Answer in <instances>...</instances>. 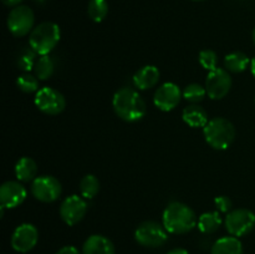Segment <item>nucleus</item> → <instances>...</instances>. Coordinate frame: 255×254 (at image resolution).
I'll return each instance as SVG.
<instances>
[{
    "label": "nucleus",
    "mask_w": 255,
    "mask_h": 254,
    "mask_svg": "<svg viewBox=\"0 0 255 254\" xmlns=\"http://www.w3.org/2000/svg\"><path fill=\"white\" fill-rule=\"evenodd\" d=\"M112 106L121 120L126 122H137L144 117L147 105L141 95L131 87H122L115 92Z\"/></svg>",
    "instance_id": "nucleus-1"
},
{
    "label": "nucleus",
    "mask_w": 255,
    "mask_h": 254,
    "mask_svg": "<svg viewBox=\"0 0 255 254\" xmlns=\"http://www.w3.org/2000/svg\"><path fill=\"white\" fill-rule=\"evenodd\" d=\"M198 223L193 209L186 203L174 201L168 203L162 216V224L168 233L186 234Z\"/></svg>",
    "instance_id": "nucleus-2"
},
{
    "label": "nucleus",
    "mask_w": 255,
    "mask_h": 254,
    "mask_svg": "<svg viewBox=\"0 0 255 254\" xmlns=\"http://www.w3.org/2000/svg\"><path fill=\"white\" fill-rule=\"evenodd\" d=\"M203 134L207 143L214 149H227L236 138V127L224 117H214L203 127Z\"/></svg>",
    "instance_id": "nucleus-3"
},
{
    "label": "nucleus",
    "mask_w": 255,
    "mask_h": 254,
    "mask_svg": "<svg viewBox=\"0 0 255 254\" xmlns=\"http://www.w3.org/2000/svg\"><path fill=\"white\" fill-rule=\"evenodd\" d=\"M61 39V30L59 25L52 21H44L34 27L30 32L29 46L36 51L37 55H49L59 44Z\"/></svg>",
    "instance_id": "nucleus-4"
},
{
    "label": "nucleus",
    "mask_w": 255,
    "mask_h": 254,
    "mask_svg": "<svg viewBox=\"0 0 255 254\" xmlns=\"http://www.w3.org/2000/svg\"><path fill=\"white\" fill-rule=\"evenodd\" d=\"M134 239L137 243L146 248H158L168 239V232L163 224L154 221L142 222L134 232Z\"/></svg>",
    "instance_id": "nucleus-5"
},
{
    "label": "nucleus",
    "mask_w": 255,
    "mask_h": 254,
    "mask_svg": "<svg viewBox=\"0 0 255 254\" xmlns=\"http://www.w3.org/2000/svg\"><path fill=\"white\" fill-rule=\"evenodd\" d=\"M34 11L26 5H17V6L12 7L6 20L9 31L17 37H22L30 34L34 30Z\"/></svg>",
    "instance_id": "nucleus-6"
},
{
    "label": "nucleus",
    "mask_w": 255,
    "mask_h": 254,
    "mask_svg": "<svg viewBox=\"0 0 255 254\" xmlns=\"http://www.w3.org/2000/svg\"><path fill=\"white\" fill-rule=\"evenodd\" d=\"M227 231L237 238L247 236L255 227V214L247 208L232 209L224 219Z\"/></svg>",
    "instance_id": "nucleus-7"
},
{
    "label": "nucleus",
    "mask_w": 255,
    "mask_h": 254,
    "mask_svg": "<svg viewBox=\"0 0 255 254\" xmlns=\"http://www.w3.org/2000/svg\"><path fill=\"white\" fill-rule=\"evenodd\" d=\"M62 187L59 179L54 176H39L31 182V194L42 203H52L61 196Z\"/></svg>",
    "instance_id": "nucleus-8"
},
{
    "label": "nucleus",
    "mask_w": 255,
    "mask_h": 254,
    "mask_svg": "<svg viewBox=\"0 0 255 254\" xmlns=\"http://www.w3.org/2000/svg\"><path fill=\"white\" fill-rule=\"evenodd\" d=\"M35 105L44 114L50 115V116H56L65 110L66 100L59 90L46 86L36 92Z\"/></svg>",
    "instance_id": "nucleus-9"
},
{
    "label": "nucleus",
    "mask_w": 255,
    "mask_h": 254,
    "mask_svg": "<svg viewBox=\"0 0 255 254\" xmlns=\"http://www.w3.org/2000/svg\"><path fill=\"white\" fill-rule=\"evenodd\" d=\"M232 76L227 69L217 67L213 71H209L206 79L207 95L212 100H222L229 94L232 89Z\"/></svg>",
    "instance_id": "nucleus-10"
},
{
    "label": "nucleus",
    "mask_w": 255,
    "mask_h": 254,
    "mask_svg": "<svg viewBox=\"0 0 255 254\" xmlns=\"http://www.w3.org/2000/svg\"><path fill=\"white\" fill-rule=\"evenodd\" d=\"M87 202L77 194L66 197L60 206V217L67 226H75L84 219L87 213Z\"/></svg>",
    "instance_id": "nucleus-11"
},
{
    "label": "nucleus",
    "mask_w": 255,
    "mask_h": 254,
    "mask_svg": "<svg viewBox=\"0 0 255 254\" xmlns=\"http://www.w3.org/2000/svg\"><path fill=\"white\" fill-rule=\"evenodd\" d=\"M39 241V231L31 223H22L15 228L11 236V247L19 253L31 251Z\"/></svg>",
    "instance_id": "nucleus-12"
},
{
    "label": "nucleus",
    "mask_w": 255,
    "mask_h": 254,
    "mask_svg": "<svg viewBox=\"0 0 255 254\" xmlns=\"http://www.w3.org/2000/svg\"><path fill=\"white\" fill-rule=\"evenodd\" d=\"M182 96H183V92L181 91L178 85L173 82H166L161 85L154 92L153 104L161 111L169 112L178 106Z\"/></svg>",
    "instance_id": "nucleus-13"
},
{
    "label": "nucleus",
    "mask_w": 255,
    "mask_h": 254,
    "mask_svg": "<svg viewBox=\"0 0 255 254\" xmlns=\"http://www.w3.org/2000/svg\"><path fill=\"white\" fill-rule=\"evenodd\" d=\"M27 197L26 188L20 181H6L0 187V203L6 208L21 206Z\"/></svg>",
    "instance_id": "nucleus-14"
},
{
    "label": "nucleus",
    "mask_w": 255,
    "mask_h": 254,
    "mask_svg": "<svg viewBox=\"0 0 255 254\" xmlns=\"http://www.w3.org/2000/svg\"><path fill=\"white\" fill-rule=\"evenodd\" d=\"M159 77H161V72L154 65H146L136 71V74L132 77V81L136 89L148 90L158 84Z\"/></svg>",
    "instance_id": "nucleus-15"
},
{
    "label": "nucleus",
    "mask_w": 255,
    "mask_h": 254,
    "mask_svg": "<svg viewBox=\"0 0 255 254\" xmlns=\"http://www.w3.org/2000/svg\"><path fill=\"white\" fill-rule=\"evenodd\" d=\"M115 246L107 237L92 234L82 246V254H115Z\"/></svg>",
    "instance_id": "nucleus-16"
},
{
    "label": "nucleus",
    "mask_w": 255,
    "mask_h": 254,
    "mask_svg": "<svg viewBox=\"0 0 255 254\" xmlns=\"http://www.w3.org/2000/svg\"><path fill=\"white\" fill-rule=\"evenodd\" d=\"M182 119L188 126L194 127V128L204 127L209 121L208 114H207L206 110L197 104H192L189 106L184 107L183 112H182Z\"/></svg>",
    "instance_id": "nucleus-17"
},
{
    "label": "nucleus",
    "mask_w": 255,
    "mask_h": 254,
    "mask_svg": "<svg viewBox=\"0 0 255 254\" xmlns=\"http://www.w3.org/2000/svg\"><path fill=\"white\" fill-rule=\"evenodd\" d=\"M211 254H244L243 244L237 237H223L214 242Z\"/></svg>",
    "instance_id": "nucleus-18"
},
{
    "label": "nucleus",
    "mask_w": 255,
    "mask_h": 254,
    "mask_svg": "<svg viewBox=\"0 0 255 254\" xmlns=\"http://www.w3.org/2000/svg\"><path fill=\"white\" fill-rule=\"evenodd\" d=\"M37 164L30 157H21L15 164V176L20 182H32L36 178Z\"/></svg>",
    "instance_id": "nucleus-19"
},
{
    "label": "nucleus",
    "mask_w": 255,
    "mask_h": 254,
    "mask_svg": "<svg viewBox=\"0 0 255 254\" xmlns=\"http://www.w3.org/2000/svg\"><path fill=\"white\" fill-rule=\"evenodd\" d=\"M249 64H251L249 57L242 51H234L224 57V66L229 72H233V74L246 71Z\"/></svg>",
    "instance_id": "nucleus-20"
},
{
    "label": "nucleus",
    "mask_w": 255,
    "mask_h": 254,
    "mask_svg": "<svg viewBox=\"0 0 255 254\" xmlns=\"http://www.w3.org/2000/svg\"><path fill=\"white\" fill-rule=\"evenodd\" d=\"M221 224L222 218L218 212H206V213L199 217L197 227H198L202 233L213 234L218 231Z\"/></svg>",
    "instance_id": "nucleus-21"
},
{
    "label": "nucleus",
    "mask_w": 255,
    "mask_h": 254,
    "mask_svg": "<svg viewBox=\"0 0 255 254\" xmlns=\"http://www.w3.org/2000/svg\"><path fill=\"white\" fill-rule=\"evenodd\" d=\"M55 62L52 57L49 55H42L36 60V64L34 66L35 76L39 80H47L54 75Z\"/></svg>",
    "instance_id": "nucleus-22"
},
{
    "label": "nucleus",
    "mask_w": 255,
    "mask_h": 254,
    "mask_svg": "<svg viewBox=\"0 0 255 254\" xmlns=\"http://www.w3.org/2000/svg\"><path fill=\"white\" fill-rule=\"evenodd\" d=\"M100 187L101 184H100L99 178L94 174H86L80 181V192H81V196L86 199H92L96 197L100 192Z\"/></svg>",
    "instance_id": "nucleus-23"
},
{
    "label": "nucleus",
    "mask_w": 255,
    "mask_h": 254,
    "mask_svg": "<svg viewBox=\"0 0 255 254\" xmlns=\"http://www.w3.org/2000/svg\"><path fill=\"white\" fill-rule=\"evenodd\" d=\"M87 14L95 22L104 21L109 14V2L107 0H90L87 6Z\"/></svg>",
    "instance_id": "nucleus-24"
},
{
    "label": "nucleus",
    "mask_w": 255,
    "mask_h": 254,
    "mask_svg": "<svg viewBox=\"0 0 255 254\" xmlns=\"http://www.w3.org/2000/svg\"><path fill=\"white\" fill-rule=\"evenodd\" d=\"M36 56V51L31 46L22 49L20 51L19 57H17V66H19V69L25 72H30L31 70H34V66L37 60Z\"/></svg>",
    "instance_id": "nucleus-25"
},
{
    "label": "nucleus",
    "mask_w": 255,
    "mask_h": 254,
    "mask_svg": "<svg viewBox=\"0 0 255 254\" xmlns=\"http://www.w3.org/2000/svg\"><path fill=\"white\" fill-rule=\"evenodd\" d=\"M16 86L25 94L39 91V79L30 72H24L16 79Z\"/></svg>",
    "instance_id": "nucleus-26"
},
{
    "label": "nucleus",
    "mask_w": 255,
    "mask_h": 254,
    "mask_svg": "<svg viewBox=\"0 0 255 254\" xmlns=\"http://www.w3.org/2000/svg\"><path fill=\"white\" fill-rule=\"evenodd\" d=\"M182 92H183L184 99H186L187 101L192 102V104H198V102H201L207 95L206 87H203L199 84H196V82L187 85Z\"/></svg>",
    "instance_id": "nucleus-27"
},
{
    "label": "nucleus",
    "mask_w": 255,
    "mask_h": 254,
    "mask_svg": "<svg viewBox=\"0 0 255 254\" xmlns=\"http://www.w3.org/2000/svg\"><path fill=\"white\" fill-rule=\"evenodd\" d=\"M199 64L208 71H213L218 67V55L213 50H202L199 52Z\"/></svg>",
    "instance_id": "nucleus-28"
},
{
    "label": "nucleus",
    "mask_w": 255,
    "mask_h": 254,
    "mask_svg": "<svg viewBox=\"0 0 255 254\" xmlns=\"http://www.w3.org/2000/svg\"><path fill=\"white\" fill-rule=\"evenodd\" d=\"M214 206H216V208L218 209V212L228 214L229 212L232 211V206H233V203H232L229 197L218 196L216 197V199H214Z\"/></svg>",
    "instance_id": "nucleus-29"
},
{
    "label": "nucleus",
    "mask_w": 255,
    "mask_h": 254,
    "mask_svg": "<svg viewBox=\"0 0 255 254\" xmlns=\"http://www.w3.org/2000/svg\"><path fill=\"white\" fill-rule=\"evenodd\" d=\"M55 254H80V251L74 246H65L60 248Z\"/></svg>",
    "instance_id": "nucleus-30"
},
{
    "label": "nucleus",
    "mask_w": 255,
    "mask_h": 254,
    "mask_svg": "<svg viewBox=\"0 0 255 254\" xmlns=\"http://www.w3.org/2000/svg\"><path fill=\"white\" fill-rule=\"evenodd\" d=\"M2 2H4V5H6V6H17V5H20V2L22 1V0H1Z\"/></svg>",
    "instance_id": "nucleus-31"
},
{
    "label": "nucleus",
    "mask_w": 255,
    "mask_h": 254,
    "mask_svg": "<svg viewBox=\"0 0 255 254\" xmlns=\"http://www.w3.org/2000/svg\"><path fill=\"white\" fill-rule=\"evenodd\" d=\"M167 254H189V253L183 248H174L172 249V251H169Z\"/></svg>",
    "instance_id": "nucleus-32"
},
{
    "label": "nucleus",
    "mask_w": 255,
    "mask_h": 254,
    "mask_svg": "<svg viewBox=\"0 0 255 254\" xmlns=\"http://www.w3.org/2000/svg\"><path fill=\"white\" fill-rule=\"evenodd\" d=\"M251 70H252V74H253V76L255 77V56L251 60Z\"/></svg>",
    "instance_id": "nucleus-33"
},
{
    "label": "nucleus",
    "mask_w": 255,
    "mask_h": 254,
    "mask_svg": "<svg viewBox=\"0 0 255 254\" xmlns=\"http://www.w3.org/2000/svg\"><path fill=\"white\" fill-rule=\"evenodd\" d=\"M5 209H6V207L4 206H0V217H4V213H5Z\"/></svg>",
    "instance_id": "nucleus-34"
},
{
    "label": "nucleus",
    "mask_w": 255,
    "mask_h": 254,
    "mask_svg": "<svg viewBox=\"0 0 255 254\" xmlns=\"http://www.w3.org/2000/svg\"><path fill=\"white\" fill-rule=\"evenodd\" d=\"M252 37H253V41H254V44H255V27H254V30H253V34H252Z\"/></svg>",
    "instance_id": "nucleus-35"
},
{
    "label": "nucleus",
    "mask_w": 255,
    "mask_h": 254,
    "mask_svg": "<svg viewBox=\"0 0 255 254\" xmlns=\"http://www.w3.org/2000/svg\"><path fill=\"white\" fill-rule=\"evenodd\" d=\"M36 1H37V2H44L45 0H36Z\"/></svg>",
    "instance_id": "nucleus-36"
},
{
    "label": "nucleus",
    "mask_w": 255,
    "mask_h": 254,
    "mask_svg": "<svg viewBox=\"0 0 255 254\" xmlns=\"http://www.w3.org/2000/svg\"><path fill=\"white\" fill-rule=\"evenodd\" d=\"M194 1H204V0H194Z\"/></svg>",
    "instance_id": "nucleus-37"
}]
</instances>
